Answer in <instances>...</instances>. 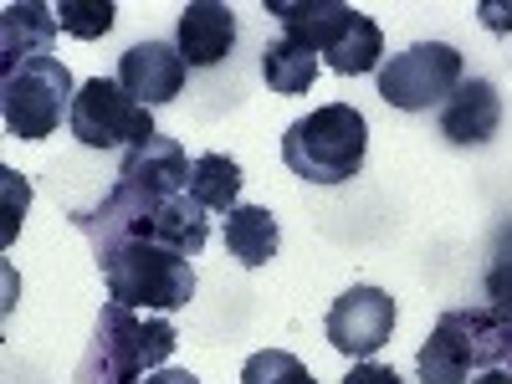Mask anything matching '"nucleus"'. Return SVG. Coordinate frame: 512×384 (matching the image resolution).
I'll return each instance as SVG.
<instances>
[{
  "label": "nucleus",
  "mask_w": 512,
  "mask_h": 384,
  "mask_svg": "<svg viewBox=\"0 0 512 384\" xmlns=\"http://www.w3.org/2000/svg\"><path fill=\"white\" fill-rule=\"evenodd\" d=\"M277 216L267 205H236L226 216V251L241 267H267L277 256Z\"/></svg>",
  "instance_id": "obj_16"
},
{
  "label": "nucleus",
  "mask_w": 512,
  "mask_h": 384,
  "mask_svg": "<svg viewBox=\"0 0 512 384\" xmlns=\"http://www.w3.org/2000/svg\"><path fill=\"white\" fill-rule=\"evenodd\" d=\"M57 16L52 6H36V0H21V6L0 11V67H21L36 57H52V36H57Z\"/></svg>",
  "instance_id": "obj_15"
},
{
  "label": "nucleus",
  "mask_w": 512,
  "mask_h": 384,
  "mask_svg": "<svg viewBox=\"0 0 512 384\" xmlns=\"http://www.w3.org/2000/svg\"><path fill=\"white\" fill-rule=\"evenodd\" d=\"M180 333L164 313H139L123 303H103L93 323V344L77 364V384H139L144 374L164 369Z\"/></svg>",
  "instance_id": "obj_3"
},
{
  "label": "nucleus",
  "mask_w": 512,
  "mask_h": 384,
  "mask_svg": "<svg viewBox=\"0 0 512 384\" xmlns=\"http://www.w3.org/2000/svg\"><path fill=\"white\" fill-rule=\"evenodd\" d=\"M262 77H267L272 93L297 98V93H308L313 82H318V52L313 47H297V41H287V36H277L272 47L262 52Z\"/></svg>",
  "instance_id": "obj_18"
},
{
  "label": "nucleus",
  "mask_w": 512,
  "mask_h": 384,
  "mask_svg": "<svg viewBox=\"0 0 512 384\" xmlns=\"http://www.w3.org/2000/svg\"><path fill=\"white\" fill-rule=\"evenodd\" d=\"M185 72L190 62L180 57V47L169 41H139L118 57V88L144 103V108H159V103H175L185 93Z\"/></svg>",
  "instance_id": "obj_10"
},
{
  "label": "nucleus",
  "mask_w": 512,
  "mask_h": 384,
  "mask_svg": "<svg viewBox=\"0 0 512 384\" xmlns=\"http://www.w3.org/2000/svg\"><path fill=\"white\" fill-rule=\"evenodd\" d=\"M190 195L205 205V210H236V195H241V164L226 159V154H200L195 169H190Z\"/></svg>",
  "instance_id": "obj_19"
},
{
  "label": "nucleus",
  "mask_w": 512,
  "mask_h": 384,
  "mask_svg": "<svg viewBox=\"0 0 512 384\" xmlns=\"http://www.w3.org/2000/svg\"><path fill=\"white\" fill-rule=\"evenodd\" d=\"M497 128H502V98L487 77H466L461 88L446 98L441 108V134L461 149H472V144H487L497 139Z\"/></svg>",
  "instance_id": "obj_13"
},
{
  "label": "nucleus",
  "mask_w": 512,
  "mask_h": 384,
  "mask_svg": "<svg viewBox=\"0 0 512 384\" xmlns=\"http://www.w3.org/2000/svg\"><path fill=\"white\" fill-rule=\"evenodd\" d=\"M139 384H200V379H195L190 369H169V364H164V369H154V374H144Z\"/></svg>",
  "instance_id": "obj_26"
},
{
  "label": "nucleus",
  "mask_w": 512,
  "mask_h": 384,
  "mask_svg": "<svg viewBox=\"0 0 512 384\" xmlns=\"http://www.w3.org/2000/svg\"><path fill=\"white\" fill-rule=\"evenodd\" d=\"M379 57H384V31L364 16V11H354L349 16V26L333 36V47L323 52V62L338 72V77H364V72H379Z\"/></svg>",
  "instance_id": "obj_17"
},
{
  "label": "nucleus",
  "mask_w": 512,
  "mask_h": 384,
  "mask_svg": "<svg viewBox=\"0 0 512 384\" xmlns=\"http://www.w3.org/2000/svg\"><path fill=\"white\" fill-rule=\"evenodd\" d=\"M52 16H57V26L67 31V36H82V41H93V36H108L113 31V6L108 0H62V6H52Z\"/></svg>",
  "instance_id": "obj_21"
},
{
  "label": "nucleus",
  "mask_w": 512,
  "mask_h": 384,
  "mask_svg": "<svg viewBox=\"0 0 512 384\" xmlns=\"http://www.w3.org/2000/svg\"><path fill=\"white\" fill-rule=\"evenodd\" d=\"M190 169H195V159H185V149H180L175 139L154 134L149 144H139V149L123 154L118 180L134 185V190H144V195H185V190H190Z\"/></svg>",
  "instance_id": "obj_11"
},
{
  "label": "nucleus",
  "mask_w": 512,
  "mask_h": 384,
  "mask_svg": "<svg viewBox=\"0 0 512 384\" xmlns=\"http://www.w3.org/2000/svg\"><path fill=\"white\" fill-rule=\"evenodd\" d=\"M369 123L349 103H323L282 134V164L308 185H349L364 169Z\"/></svg>",
  "instance_id": "obj_4"
},
{
  "label": "nucleus",
  "mask_w": 512,
  "mask_h": 384,
  "mask_svg": "<svg viewBox=\"0 0 512 384\" xmlns=\"http://www.w3.org/2000/svg\"><path fill=\"white\" fill-rule=\"evenodd\" d=\"M441 344L461 359V369H497L502 359H512V318L497 313L492 303L487 308H451L436 318L431 328Z\"/></svg>",
  "instance_id": "obj_9"
},
{
  "label": "nucleus",
  "mask_w": 512,
  "mask_h": 384,
  "mask_svg": "<svg viewBox=\"0 0 512 384\" xmlns=\"http://www.w3.org/2000/svg\"><path fill=\"white\" fill-rule=\"evenodd\" d=\"M77 231L82 236H139V241H159L180 256H200V246L210 241V221L205 205L185 190V195H144L134 185H113L93 210H77Z\"/></svg>",
  "instance_id": "obj_1"
},
{
  "label": "nucleus",
  "mask_w": 512,
  "mask_h": 384,
  "mask_svg": "<svg viewBox=\"0 0 512 384\" xmlns=\"http://www.w3.org/2000/svg\"><path fill=\"white\" fill-rule=\"evenodd\" d=\"M461 52L446 41H415L400 57L379 67V98L400 108V113H425V108H446V98L461 88Z\"/></svg>",
  "instance_id": "obj_6"
},
{
  "label": "nucleus",
  "mask_w": 512,
  "mask_h": 384,
  "mask_svg": "<svg viewBox=\"0 0 512 384\" xmlns=\"http://www.w3.org/2000/svg\"><path fill=\"white\" fill-rule=\"evenodd\" d=\"M175 47L190 67H216L231 57L236 47V11L221 6V0H190L180 11V36Z\"/></svg>",
  "instance_id": "obj_12"
},
{
  "label": "nucleus",
  "mask_w": 512,
  "mask_h": 384,
  "mask_svg": "<svg viewBox=\"0 0 512 384\" xmlns=\"http://www.w3.org/2000/svg\"><path fill=\"white\" fill-rule=\"evenodd\" d=\"M72 123V139L77 144H88V149H139L149 144L159 128H154V113L144 103H134L118 82L108 77H93V82H82L77 88V103L67 113Z\"/></svg>",
  "instance_id": "obj_7"
},
{
  "label": "nucleus",
  "mask_w": 512,
  "mask_h": 384,
  "mask_svg": "<svg viewBox=\"0 0 512 384\" xmlns=\"http://www.w3.org/2000/svg\"><path fill=\"white\" fill-rule=\"evenodd\" d=\"M323 333H328V344L344 354V359L379 354L384 344H390V333H395V303H390V292H379V287H349L328 308Z\"/></svg>",
  "instance_id": "obj_8"
},
{
  "label": "nucleus",
  "mask_w": 512,
  "mask_h": 384,
  "mask_svg": "<svg viewBox=\"0 0 512 384\" xmlns=\"http://www.w3.org/2000/svg\"><path fill=\"white\" fill-rule=\"evenodd\" d=\"M477 384H512V374H507V369H482Z\"/></svg>",
  "instance_id": "obj_27"
},
{
  "label": "nucleus",
  "mask_w": 512,
  "mask_h": 384,
  "mask_svg": "<svg viewBox=\"0 0 512 384\" xmlns=\"http://www.w3.org/2000/svg\"><path fill=\"white\" fill-rule=\"evenodd\" d=\"M77 88H72V72L62 57H36L6 72L0 82V113H6V128L16 139L36 144V139H52L62 113H72Z\"/></svg>",
  "instance_id": "obj_5"
},
{
  "label": "nucleus",
  "mask_w": 512,
  "mask_h": 384,
  "mask_svg": "<svg viewBox=\"0 0 512 384\" xmlns=\"http://www.w3.org/2000/svg\"><path fill=\"white\" fill-rule=\"evenodd\" d=\"M241 384H318L313 369L287 354V349H262V354H251L241 364Z\"/></svg>",
  "instance_id": "obj_20"
},
{
  "label": "nucleus",
  "mask_w": 512,
  "mask_h": 384,
  "mask_svg": "<svg viewBox=\"0 0 512 384\" xmlns=\"http://www.w3.org/2000/svg\"><path fill=\"white\" fill-rule=\"evenodd\" d=\"M93 256L108 287V303L139 308V313H175L195 297L190 256L169 251L139 236H93Z\"/></svg>",
  "instance_id": "obj_2"
},
{
  "label": "nucleus",
  "mask_w": 512,
  "mask_h": 384,
  "mask_svg": "<svg viewBox=\"0 0 512 384\" xmlns=\"http://www.w3.org/2000/svg\"><path fill=\"white\" fill-rule=\"evenodd\" d=\"M487 297H492V308L512 318V256H497L492 272H487Z\"/></svg>",
  "instance_id": "obj_22"
},
{
  "label": "nucleus",
  "mask_w": 512,
  "mask_h": 384,
  "mask_svg": "<svg viewBox=\"0 0 512 384\" xmlns=\"http://www.w3.org/2000/svg\"><path fill=\"white\" fill-rule=\"evenodd\" d=\"M267 16L282 21V36L297 47H313L318 57L333 47V36L349 26L354 6L344 0H267Z\"/></svg>",
  "instance_id": "obj_14"
},
{
  "label": "nucleus",
  "mask_w": 512,
  "mask_h": 384,
  "mask_svg": "<svg viewBox=\"0 0 512 384\" xmlns=\"http://www.w3.org/2000/svg\"><path fill=\"white\" fill-rule=\"evenodd\" d=\"M6 190H11V205H6V226H0V241L11 246V236H16V205L26 210L31 190H26V180H16V175H11V169H6Z\"/></svg>",
  "instance_id": "obj_23"
},
{
  "label": "nucleus",
  "mask_w": 512,
  "mask_h": 384,
  "mask_svg": "<svg viewBox=\"0 0 512 384\" xmlns=\"http://www.w3.org/2000/svg\"><path fill=\"white\" fill-rule=\"evenodd\" d=\"M482 26L487 31H512V6H502V0H482Z\"/></svg>",
  "instance_id": "obj_25"
},
{
  "label": "nucleus",
  "mask_w": 512,
  "mask_h": 384,
  "mask_svg": "<svg viewBox=\"0 0 512 384\" xmlns=\"http://www.w3.org/2000/svg\"><path fill=\"white\" fill-rule=\"evenodd\" d=\"M344 384H400V374H395L390 364H369V359H359V364L344 374Z\"/></svg>",
  "instance_id": "obj_24"
}]
</instances>
